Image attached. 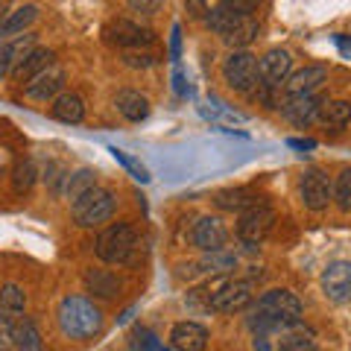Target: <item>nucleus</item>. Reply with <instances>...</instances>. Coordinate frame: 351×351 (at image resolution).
<instances>
[{"instance_id": "nucleus-39", "label": "nucleus", "mask_w": 351, "mask_h": 351, "mask_svg": "<svg viewBox=\"0 0 351 351\" xmlns=\"http://www.w3.org/2000/svg\"><path fill=\"white\" fill-rule=\"evenodd\" d=\"M334 44H337V50L343 53L346 59H351V36H343V32H337V36H334Z\"/></svg>"}, {"instance_id": "nucleus-21", "label": "nucleus", "mask_w": 351, "mask_h": 351, "mask_svg": "<svg viewBox=\"0 0 351 351\" xmlns=\"http://www.w3.org/2000/svg\"><path fill=\"white\" fill-rule=\"evenodd\" d=\"M85 287L91 295H100V299H114V295L123 290V281H120L112 269H88L85 272Z\"/></svg>"}, {"instance_id": "nucleus-44", "label": "nucleus", "mask_w": 351, "mask_h": 351, "mask_svg": "<svg viewBox=\"0 0 351 351\" xmlns=\"http://www.w3.org/2000/svg\"><path fill=\"white\" fill-rule=\"evenodd\" d=\"M161 351H173V348H161Z\"/></svg>"}, {"instance_id": "nucleus-40", "label": "nucleus", "mask_w": 351, "mask_h": 351, "mask_svg": "<svg viewBox=\"0 0 351 351\" xmlns=\"http://www.w3.org/2000/svg\"><path fill=\"white\" fill-rule=\"evenodd\" d=\"M173 91L179 94V97H188V85H184V73H182L179 68L173 71Z\"/></svg>"}, {"instance_id": "nucleus-15", "label": "nucleus", "mask_w": 351, "mask_h": 351, "mask_svg": "<svg viewBox=\"0 0 351 351\" xmlns=\"http://www.w3.org/2000/svg\"><path fill=\"white\" fill-rule=\"evenodd\" d=\"M325 106L322 97H293V100H284L281 103V114L290 120L293 126H299V129H307L313 123V120H319V108Z\"/></svg>"}, {"instance_id": "nucleus-5", "label": "nucleus", "mask_w": 351, "mask_h": 351, "mask_svg": "<svg viewBox=\"0 0 351 351\" xmlns=\"http://www.w3.org/2000/svg\"><path fill=\"white\" fill-rule=\"evenodd\" d=\"M114 208H117V196L114 191L108 188H91L88 193H82L76 202H71V214H73V223L82 226V228H94V226H103L114 217Z\"/></svg>"}, {"instance_id": "nucleus-12", "label": "nucleus", "mask_w": 351, "mask_h": 351, "mask_svg": "<svg viewBox=\"0 0 351 351\" xmlns=\"http://www.w3.org/2000/svg\"><path fill=\"white\" fill-rule=\"evenodd\" d=\"M191 240L196 249H202L205 255L211 252H223L226 243H228V228L219 217H199L193 223V232H191Z\"/></svg>"}, {"instance_id": "nucleus-17", "label": "nucleus", "mask_w": 351, "mask_h": 351, "mask_svg": "<svg viewBox=\"0 0 351 351\" xmlns=\"http://www.w3.org/2000/svg\"><path fill=\"white\" fill-rule=\"evenodd\" d=\"M170 346L176 351H205L208 331L199 322H176L170 331Z\"/></svg>"}, {"instance_id": "nucleus-43", "label": "nucleus", "mask_w": 351, "mask_h": 351, "mask_svg": "<svg viewBox=\"0 0 351 351\" xmlns=\"http://www.w3.org/2000/svg\"><path fill=\"white\" fill-rule=\"evenodd\" d=\"M6 15H9V12H6V6H0V27H3V21H6Z\"/></svg>"}, {"instance_id": "nucleus-10", "label": "nucleus", "mask_w": 351, "mask_h": 351, "mask_svg": "<svg viewBox=\"0 0 351 351\" xmlns=\"http://www.w3.org/2000/svg\"><path fill=\"white\" fill-rule=\"evenodd\" d=\"M322 293L328 302L348 304L351 302V261H331L322 269Z\"/></svg>"}, {"instance_id": "nucleus-13", "label": "nucleus", "mask_w": 351, "mask_h": 351, "mask_svg": "<svg viewBox=\"0 0 351 351\" xmlns=\"http://www.w3.org/2000/svg\"><path fill=\"white\" fill-rule=\"evenodd\" d=\"M64 88V68L59 62H53L47 71H41L38 76H32V80L24 85V94L29 100H38V103H47V100H56Z\"/></svg>"}, {"instance_id": "nucleus-20", "label": "nucleus", "mask_w": 351, "mask_h": 351, "mask_svg": "<svg viewBox=\"0 0 351 351\" xmlns=\"http://www.w3.org/2000/svg\"><path fill=\"white\" fill-rule=\"evenodd\" d=\"M214 202H217V208H223V211H237V214L249 211V208L263 205L261 196H258L255 191H249V188H228V191H219V193L214 196Z\"/></svg>"}, {"instance_id": "nucleus-38", "label": "nucleus", "mask_w": 351, "mask_h": 351, "mask_svg": "<svg viewBox=\"0 0 351 351\" xmlns=\"http://www.w3.org/2000/svg\"><path fill=\"white\" fill-rule=\"evenodd\" d=\"M12 73V56H9V44H0V80Z\"/></svg>"}, {"instance_id": "nucleus-41", "label": "nucleus", "mask_w": 351, "mask_h": 351, "mask_svg": "<svg viewBox=\"0 0 351 351\" xmlns=\"http://www.w3.org/2000/svg\"><path fill=\"white\" fill-rule=\"evenodd\" d=\"M129 9H135V12H156V9H161V3H156V0H152V3H147V0H132L129 3Z\"/></svg>"}, {"instance_id": "nucleus-30", "label": "nucleus", "mask_w": 351, "mask_h": 351, "mask_svg": "<svg viewBox=\"0 0 351 351\" xmlns=\"http://www.w3.org/2000/svg\"><path fill=\"white\" fill-rule=\"evenodd\" d=\"M36 179H38L36 164H32L29 158H27V161H18V164H15V170H12V191H15L18 196H24V193L32 191Z\"/></svg>"}, {"instance_id": "nucleus-42", "label": "nucleus", "mask_w": 351, "mask_h": 351, "mask_svg": "<svg viewBox=\"0 0 351 351\" xmlns=\"http://www.w3.org/2000/svg\"><path fill=\"white\" fill-rule=\"evenodd\" d=\"M287 147H293V149H316V141H311V138H287Z\"/></svg>"}, {"instance_id": "nucleus-28", "label": "nucleus", "mask_w": 351, "mask_h": 351, "mask_svg": "<svg viewBox=\"0 0 351 351\" xmlns=\"http://www.w3.org/2000/svg\"><path fill=\"white\" fill-rule=\"evenodd\" d=\"M237 267V255L232 252H211V255H205L199 263H196V269L199 272H208V276H219V272H232Z\"/></svg>"}, {"instance_id": "nucleus-29", "label": "nucleus", "mask_w": 351, "mask_h": 351, "mask_svg": "<svg viewBox=\"0 0 351 351\" xmlns=\"http://www.w3.org/2000/svg\"><path fill=\"white\" fill-rule=\"evenodd\" d=\"M319 120L325 126H334V129H343L348 120H351V103L348 100H331L319 108Z\"/></svg>"}, {"instance_id": "nucleus-24", "label": "nucleus", "mask_w": 351, "mask_h": 351, "mask_svg": "<svg viewBox=\"0 0 351 351\" xmlns=\"http://www.w3.org/2000/svg\"><path fill=\"white\" fill-rule=\"evenodd\" d=\"M24 307H27V293L21 284L9 281L0 287V313H3L6 319H15L18 313H24Z\"/></svg>"}, {"instance_id": "nucleus-23", "label": "nucleus", "mask_w": 351, "mask_h": 351, "mask_svg": "<svg viewBox=\"0 0 351 351\" xmlns=\"http://www.w3.org/2000/svg\"><path fill=\"white\" fill-rule=\"evenodd\" d=\"M38 18V6L36 3H27V6H18L15 12H9L3 27H0V38H18L24 36V29Z\"/></svg>"}, {"instance_id": "nucleus-19", "label": "nucleus", "mask_w": 351, "mask_h": 351, "mask_svg": "<svg viewBox=\"0 0 351 351\" xmlns=\"http://www.w3.org/2000/svg\"><path fill=\"white\" fill-rule=\"evenodd\" d=\"M114 106H117V112L129 120V123H141V120L149 117V100L141 91H132V88L117 91Z\"/></svg>"}, {"instance_id": "nucleus-32", "label": "nucleus", "mask_w": 351, "mask_h": 351, "mask_svg": "<svg viewBox=\"0 0 351 351\" xmlns=\"http://www.w3.org/2000/svg\"><path fill=\"white\" fill-rule=\"evenodd\" d=\"M331 196L337 199L339 211H351V167H346L343 173L337 176V184H334Z\"/></svg>"}, {"instance_id": "nucleus-18", "label": "nucleus", "mask_w": 351, "mask_h": 351, "mask_svg": "<svg viewBox=\"0 0 351 351\" xmlns=\"http://www.w3.org/2000/svg\"><path fill=\"white\" fill-rule=\"evenodd\" d=\"M53 59H56V53H53V50H47V47H36V50L27 53V56L12 68V80L21 82V85H27L32 76H38L41 71H47L50 64H53Z\"/></svg>"}, {"instance_id": "nucleus-16", "label": "nucleus", "mask_w": 351, "mask_h": 351, "mask_svg": "<svg viewBox=\"0 0 351 351\" xmlns=\"http://www.w3.org/2000/svg\"><path fill=\"white\" fill-rule=\"evenodd\" d=\"M249 9H255V3H214V6H208L205 21L217 36H226L228 29L237 27L249 15Z\"/></svg>"}, {"instance_id": "nucleus-37", "label": "nucleus", "mask_w": 351, "mask_h": 351, "mask_svg": "<svg viewBox=\"0 0 351 351\" xmlns=\"http://www.w3.org/2000/svg\"><path fill=\"white\" fill-rule=\"evenodd\" d=\"M170 56H173V62H179V56H182V27L179 24H173V29H170Z\"/></svg>"}, {"instance_id": "nucleus-36", "label": "nucleus", "mask_w": 351, "mask_h": 351, "mask_svg": "<svg viewBox=\"0 0 351 351\" xmlns=\"http://www.w3.org/2000/svg\"><path fill=\"white\" fill-rule=\"evenodd\" d=\"M123 62L129 68H149V64H156V56H152V53H141V50H126Z\"/></svg>"}, {"instance_id": "nucleus-1", "label": "nucleus", "mask_w": 351, "mask_h": 351, "mask_svg": "<svg viewBox=\"0 0 351 351\" xmlns=\"http://www.w3.org/2000/svg\"><path fill=\"white\" fill-rule=\"evenodd\" d=\"M304 307L299 295L290 290H269L255 302L249 313V328L255 337H269L278 331H290V328H302Z\"/></svg>"}, {"instance_id": "nucleus-6", "label": "nucleus", "mask_w": 351, "mask_h": 351, "mask_svg": "<svg viewBox=\"0 0 351 351\" xmlns=\"http://www.w3.org/2000/svg\"><path fill=\"white\" fill-rule=\"evenodd\" d=\"M272 228H276V211H272V208H267V205L249 208V211H243L237 219V240L246 249H258L263 240L269 237Z\"/></svg>"}, {"instance_id": "nucleus-8", "label": "nucleus", "mask_w": 351, "mask_h": 351, "mask_svg": "<svg viewBox=\"0 0 351 351\" xmlns=\"http://www.w3.org/2000/svg\"><path fill=\"white\" fill-rule=\"evenodd\" d=\"M293 68V56L281 47H272L261 56L258 62V85L261 88H269V91H281V85L287 82Z\"/></svg>"}, {"instance_id": "nucleus-33", "label": "nucleus", "mask_w": 351, "mask_h": 351, "mask_svg": "<svg viewBox=\"0 0 351 351\" xmlns=\"http://www.w3.org/2000/svg\"><path fill=\"white\" fill-rule=\"evenodd\" d=\"M278 351H319L313 343V337H307V334H287L278 343Z\"/></svg>"}, {"instance_id": "nucleus-27", "label": "nucleus", "mask_w": 351, "mask_h": 351, "mask_svg": "<svg viewBox=\"0 0 351 351\" xmlns=\"http://www.w3.org/2000/svg\"><path fill=\"white\" fill-rule=\"evenodd\" d=\"M91 188H97V173L91 167H82L76 173H68V179H64V196H68L71 202H76L82 193H88Z\"/></svg>"}, {"instance_id": "nucleus-35", "label": "nucleus", "mask_w": 351, "mask_h": 351, "mask_svg": "<svg viewBox=\"0 0 351 351\" xmlns=\"http://www.w3.org/2000/svg\"><path fill=\"white\" fill-rule=\"evenodd\" d=\"M15 348V319L0 316V351H12Z\"/></svg>"}, {"instance_id": "nucleus-3", "label": "nucleus", "mask_w": 351, "mask_h": 351, "mask_svg": "<svg viewBox=\"0 0 351 351\" xmlns=\"http://www.w3.org/2000/svg\"><path fill=\"white\" fill-rule=\"evenodd\" d=\"M138 249H141V234L135 232V226L129 223H114L100 232L94 243L97 258L106 261V263H114V267H126L138 258Z\"/></svg>"}, {"instance_id": "nucleus-34", "label": "nucleus", "mask_w": 351, "mask_h": 351, "mask_svg": "<svg viewBox=\"0 0 351 351\" xmlns=\"http://www.w3.org/2000/svg\"><path fill=\"white\" fill-rule=\"evenodd\" d=\"M132 339H135V346L141 348V351H161L164 346L158 343V337L152 334V331H147V328H135V331H132Z\"/></svg>"}, {"instance_id": "nucleus-26", "label": "nucleus", "mask_w": 351, "mask_h": 351, "mask_svg": "<svg viewBox=\"0 0 351 351\" xmlns=\"http://www.w3.org/2000/svg\"><path fill=\"white\" fill-rule=\"evenodd\" d=\"M258 29H261V24H258V18H252V15H246L243 21H240L237 27H232L223 36V41L228 44V47H234V50H246L252 41L258 38Z\"/></svg>"}, {"instance_id": "nucleus-14", "label": "nucleus", "mask_w": 351, "mask_h": 351, "mask_svg": "<svg viewBox=\"0 0 351 351\" xmlns=\"http://www.w3.org/2000/svg\"><path fill=\"white\" fill-rule=\"evenodd\" d=\"M325 80H328L325 64H307V68L287 76V82H284V100H293V97H311V94L319 91Z\"/></svg>"}, {"instance_id": "nucleus-7", "label": "nucleus", "mask_w": 351, "mask_h": 351, "mask_svg": "<svg viewBox=\"0 0 351 351\" xmlns=\"http://www.w3.org/2000/svg\"><path fill=\"white\" fill-rule=\"evenodd\" d=\"M223 80L232 91L249 94L258 85V56L249 50H234L232 56L223 62Z\"/></svg>"}, {"instance_id": "nucleus-31", "label": "nucleus", "mask_w": 351, "mask_h": 351, "mask_svg": "<svg viewBox=\"0 0 351 351\" xmlns=\"http://www.w3.org/2000/svg\"><path fill=\"white\" fill-rule=\"evenodd\" d=\"M108 152H112V158H114L117 164H123V167L132 173V179H138L141 184H147V182H149V170H147L135 156H129L126 149H117V147H108Z\"/></svg>"}, {"instance_id": "nucleus-2", "label": "nucleus", "mask_w": 351, "mask_h": 351, "mask_svg": "<svg viewBox=\"0 0 351 351\" xmlns=\"http://www.w3.org/2000/svg\"><path fill=\"white\" fill-rule=\"evenodd\" d=\"M59 328L68 339H91L100 334L103 328V313L91 299L85 295H64L59 302Z\"/></svg>"}, {"instance_id": "nucleus-11", "label": "nucleus", "mask_w": 351, "mask_h": 351, "mask_svg": "<svg viewBox=\"0 0 351 351\" xmlns=\"http://www.w3.org/2000/svg\"><path fill=\"white\" fill-rule=\"evenodd\" d=\"M299 196L307 211H325L328 202H331V182L322 170H304V176L299 179Z\"/></svg>"}, {"instance_id": "nucleus-25", "label": "nucleus", "mask_w": 351, "mask_h": 351, "mask_svg": "<svg viewBox=\"0 0 351 351\" xmlns=\"http://www.w3.org/2000/svg\"><path fill=\"white\" fill-rule=\"evenodd\" d=\"M15 351H44V339L38 325L24 316V319L15 322Z\"/></svg>"}, {"instance_id": "nucleus-22", "label": "nucleus", "mask_w": 351, "mask_h": 351, "mask_svg": "<svg viewBox=\"0 0 351 351\" xmlns=\"http://www.w3.org/2000/svg\"><path fill=\"white\" fill-rule=\"evenodd\" d=\"M50 114L56 117V120H62V123H82V117H85V103H82L80 94L62 91L56 100H53Z\"/></svg>"}, {"instance_id": "nucleus-9", "label": "nucleus", "mask_w": 351, "mask_h": 351, "mask_svg": "<svg viewBox=\"0 0 351 351\" xmlns=\"http://www.w3.org/2000/svg\"><path fill=\"white\" fill-rule=\"evenodd\" d=\"M106 41L117 44V47H123V50H141V47H149V44L156 41V32L135 24V21L117 18L106 27Z\"/></svg>"}, {"instance_id": "nucleus-4", "label": "nucleus", "mask_w": 351, "mask_h": 351, "mask_svg": "<svg viewBox=\"0 0 351 351\" xmlns=\"http://www.w3.org/2000/svg\"><path fill=\"white\" fill-rule=\"evenodd\" d=\"M199 293H205L208 307L217 311V313L246 311V307L252 304V299H255V287H252V281H246V278H228V276L214 278Z\"/></svg>"}]
</instances>
